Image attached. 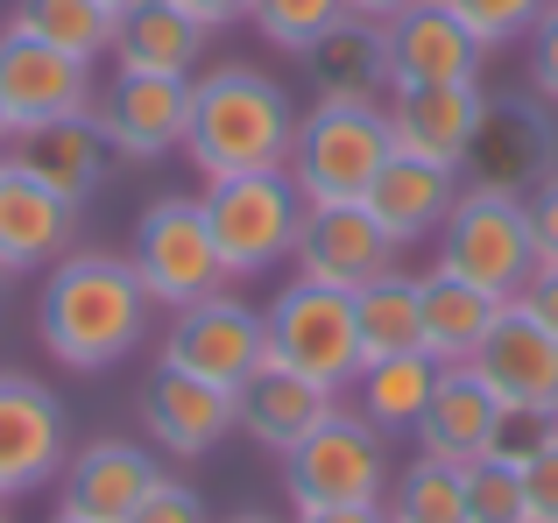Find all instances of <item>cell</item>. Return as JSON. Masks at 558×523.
<instances>
[{
	"label": "cell",
	"instance_id": "6da1fadb",
	"mask_svg": "<svg viewBox=\"0 0 558 523\" xmlns=\"http://www.w3.org/2000/svg\"><path fill=\"white\" fill-rule=\"evenodd\" d=\"M149 312L156 297L142 290L135 262L107 255V248H71L64 262L43 269V297H36V340L57 368L99 375L113 361H128L149 340Z\"/></svg>",
	"mask_w": 558,
	"mask_h": 523
},
{
	"label": "cell",
	"instance_id": "7a4b0ae2",
	"mask_svg": "<svg viewBox=\"0 0 558 523\" xmlns=\"http://www.w3.org/2000/svg\"><path fill=\"white\" fill-rule=\"evenodd\" d=\"M298 142V107L290 93L255 64H213L191 78V135L184 156L198 184L247 178V170H283Z\"/></svg>",
	"mask_w": 558,
	"mask_h": 523
},
{
	"label": "cell",
	"instance_id": "3957f363",
	"mask_svg": "<svg viewBox=\"0 0 558 523\" xmlns=\"http://www.w3.org/2000/svg\"><path fill=\"white\" fill-rule=\"evenodd\" d=\"M396 156L389 113L381 107H347V99H318L312 113H298V142H290V184L304 192V206H354L375 192L381 163Z\"/></svg>",
	"mask_w": 558,
	"mask_h": 523
},
{
	"label": "cell",
	"instance_id": "277c9868",
	"mask_svg": "<svg viewBox=\"0 0 558 523\" xmlns=\"http://www.w3.org/2000/svg\"><path fill=\"white\" fill-rule=\"evenodd\" d=\"M396 482V460H389V439L354 411L326 417L304 446L283 453V496H290V516H312V510H368V502L389 496Z\"/></svg>",
	"mask_w": 558,
	"mask_h": 523
},
{
	"label": "cell",
	"instance_id": "5b68a950",
	"mask_svg": "<svg viewBox=\"0 0 558 523\" xmlns=\"http://www.w3.org/2000/svg\"><path fill=\"white\" fill-rule=\"evenodd\" d=\"M432 248H438V269L446 276L488 290V297H509V304H517L537 276L531 206L509 198V192H481V184L460 192V206H452V220L432 234Z\"/></svg>",
	"mask_w": 558,
	"mask_h": 523
},
{
	"label": "cell",
	"instance_id": "8992f818",
	"mask_svg": "<svg viewBox=\"0 0 558 523\" xmlns=\"http://www.w3.org/2000/svg\"><path fill=\"white\" fill-rule=\"evenodd\" d=\"M205 227L219 241L227 276H269L276 262H290L304 227V192L290 184V170H247V178H219L198 192Z\"/></svg>",
	"mask_w": 558,
	"mask_h": 523
},
{
	"label": "cell",
	"instance_id": "52a82bcc",
	"mask_svg": "<svg viewBox=\"0 0 558 523\" xmlns=\"http://www.w3.org/2000/svg\"><path fill=\"white\" fill-rule=\"evenodd\" d=\"M128 262H135L142 290H149L163 312H184V304H198V297H213V290L233 283L227 262H219L213 227H205V206L184 198V192L142 206L135 241H128Z\"/></svg>",
	"mask_w": 558,
	"mask_h": 523
},
{
	"label": "cell",
	"instance_id": "ba28073f",
	"mask_svg": "<svg viewBox=\"0 0 558 523\" xmlns=\"http://www.w3.org/2000/svg\"><path fill=\"white\" fill-rule=\"evenodd\" d=\"M269 354L304 368V375H318V382H332V389H354V375H361L354 297L312 283V276H290L269 297Z\"/></svg>",
	"mask_w": 558,
	"mask_h": 523
},
{
	"label": "cell",
	"instance_id": "9c48e42d",
	"mask_svg": "<svg viewBox=\"0 0 558 523\" xmlns=\"http://www.w3.org/2000/svg\"><path fill=\"white\" fill-rule=\"evenodd\" d=\"M163 361H170V368L205 375V382H219V389H241L247 375L269 361V312H255L247 297L213 290V297L170 312Z\"/></svg>",
	"mask_w": 558,
	"mask_h": 523
},
{
	"label": "cell",
	"instance_id": "30bf717a",
	"mask_svg": "<svg viewBox=\"0 0 558 523\" xmlns=\"http://www.w3.org/2000/svg\"><path fill=\"white\" fill-rule=\"evenodd\" d=\"M558 170V127H551V107L531 93H509V99H488L474 127V149H466L460 178L481 184V192H509V198H531Z\"/></svg>",
	"mask_w": 558,
	"mask_h": 523
},
{
	"label": "cell",
	"instance_id": "8fae6325",
	"mask_svg": "<svg viewBox=\"0 0 558 523\" xmlns=\"http://www.w3.org/2000/svg\"><path fill=\"white\" fill-rule=\"evenodd\" d=\"M71 460V417L50 382L22 368H0V502L36 496Z\"/></svg>",
	"mask_w": 558,
	"mask_h": 523
},
{
	"label": "cell",
	"instance_id": "7c38bea8",
	"mask_svg": "<svg viewBox=\"0 0 558 523\" xmlns=\"http://www.w3.org/2000/svg\"><path fill=\"white\" fill-rule=\"evenodd\" d=\"M290 269L354 297V290H368L375 276L403 269V241H396L389 227L368 212V198H354V206H304Z\"/></svg>",
	"mask_w": 558,
	"mask_h": 523
},
{
	"label": "cell",
	"instance_id": "4fadbf2b",
	"mask_svg": "<svg viewBox=\"0 0 558 523\" xmlns=\"http://www.w3.org/2000/svg\"><path fill=\"white\" fill-rule=\"evenodd\" d=\"M93 121L121 163H163L191 135V78L156 71H113V85L93 99Z\"/></svg>",
	"mask_w": 558,
	"mask_h": 523
},
{
	"label": "cell",
	"instance_id": "5bb4252c",
	"mask_svg": "<svg viewBox=\"0 0 558 523\" xmlns=\"http://www.w3.org/2000/svg\"><path fill=\"white\" fill-rule=\"evenodd\" d=\"M340 403H347V389H332V382H318V375H304V368H290V361L269 354L241 389H233V431L283 460L290 446H304Z\"/></svg>",
	"mask_w": 558,
	"mask_h": 523
},
{
	"label": "cell",
	"instance_id": "9a60e30c",
	"mask_svg": "<svg viewBox=\"0 0 558 523\" xmlns=\"http://www.w3.org/2000/svg\"><path fill=\"white\" fill-rule=\"evenodd\" d=\"M142 431L170 460H205L213 446L233 439V389L156 361V375L142 382Z\"/></svg>",
	"mask_w": 558,
	"mask_h": 523
},
{
	"label": "cell",
	"instance_id": "2e32d148",
	"mask_svg": "<svg viewBox=\"0 0 558 523\" xmlns=\"http://www.w3.org/2000/svg\"><path fill=\"white\" fill-rule=\"evenodd\" d=\"M381 113H389V135H396L403 156H424V163H452V170H460L466 149H474L481 113H488V93H481V78L389 85Z\"/></svg>",
	"mask_w": 558,
	"mask_h": 523
},
{
	"label": "cell",
	"instance_id": "e0dca14e",
	"mask_svg": "<svg viewBox=\"0 0 558 523\" xmlns=\"http://www.w3.org/2000/svg\"><path fill=\"white\" fill-rule=\"evenodd\" d=\"M163 482L149 446L135 439H85L78 453L64 460L57 474V516H78V523H128L135 502Z\"/></svg>",
	"mask_w": 558,
	"mask_h": 523
},
{
	"label": "cell",
	"instance_id": "ac0fdd59",
	"mask_svg": "<svg viewBox=\"0 0 558 523\" xmlns=\"http://www.w3.org/2000/svg\"><path fill=\"white\" fill-rule=\"evenodd\" d=\"M0 99H8L14 127H43V121H71V113H93V64L50 50L36 36H14L0 28Z\"/></svg>",
	"mask_w": 558,
	"mask_h": 523
},
{
	"label": "cell",
	"instance_id": "d6986e66",
	"mask_svg": "<svg viewBox=\"0 0 558 523\" xmlns=\"http://www.w3.org/2000/svg\"><path fill=\"white\" fill-rule=\"evenodd\" d=\"M71 241H78V206L0 156V283L64 262Z\"/></svg>",
	"mask_w": 558,
	"mask_h": 523
},
{
	"label": "cell",
	"instance_id": "ffe728a7",
	"mask_svg": "<svg viewBox=\"0 0 558 523\" xmlns=\"http://www.w3.org/2000/svg\"><path fill=\"white\" fill-rule=\"evenodd\" d=\"M474 375L495 389L502 411L558 417V340H551V326H537V318L523 312V304H509V312L495 318L488 346L474 354Z\"/></svg>",
	"mask_w": 558,
	"mask_h": 523
},
{
	"label": "cell",
	"instance_id": "44dd1931",
	"mask_svg": "<svg viewBox=\"0 0 558 523\" xmlns=\"http://www.w3.org/2000/svg\"><path fill=\"white\" fill-rule=\"evenodd\" d=\"M495 425H502V403L481 382L474 368H438V389L417 417V453L446 460V467H474V460L495 453Z\"/></svg>",
	"mask_w": 558,
	"mask_h": 523
},
{
	"label": "cell",
	"instance_id": "7402d4cb",
	"mask_svg": "<svg viewBox=\"0 0 558 523\" xmlns=\"http://www.w3.org/2000/svg\"><path fill=\"white\" fill-rule=\"evenodd\" d=\"M389 64H396V85H446V78H481L488 50L446 0H417L389 22Z\"/></svg>",
	"mask_w": 558,
	"mask_h": 523
},
{
	"label": "cell",
	"instance_id": "603a6c76",
	"mask_svg": "<svg viewBox=\"0 0 558 523\" xmlns=\"http://www.w3.org/2000/svg\"><path fill=\"white\" fill-rule=\"evenodd\" d=\"M107 135H99L93 113H71V121H43V127H14L8 142V163H22L36 184H50L57 198L85 206L107 178Z\"/></svg>",
	"mask_w": 558,
	"mask_h": 523
},
{
	"label": "cell",
	"instance_id": "cb8c5ba5",
	"mask_svg": "<svg viewBox=\"0 0 558 523\" xmlns=\"http://www.w3.org/2000/svg\"><path fill=\"white\" fill-rule=\"evenodd\" d=\"M460 192H466V178L452 163H424V156H403V149H396L389 163H381L375 192H368V212L410 248V241H432L438 227L452 220Z\"/></svg>",
	"mask_w": 558,
	"mask_h": 523
},
{
	"label": "cell",
	"instance_id": "d4e9b609",
	"mask_svg": "<svg viewBox=\"0 0 558 523\" xmlns=\"http://www.w3.org/2000/svg\"><path fill=\"white\" fill-rule=\"evenodd\" d=\"M205 36L213 28L191 22L178 0H142L113 22V71H156V78H198Z\"/></svg>",
	"mask_w": 558,
	"mask_h": 523
},
{
	"label": "cell",
	"instance_id": "484cf974",
	"mask_svg": "<svg viewBox=\"0 0 558 523\" xmlns=\"http://www.w3.org/2000/svg\"><path fill=\"white\" fill-rule=\"evenodd\" d=\"M304 64H312L318 99L381 107V99H389V85H396V64H389V22H361V14H347V22L332 28V36L318 42Z\"/></svg>",
	"mask_w": 558,
	"mask_h": 523
},
{
	"label": "cell",
	"instance_id": "4316f807",
	"mask_svg": "<svg viewBox=\"0 0 558 523\" xmlns=\"http://www.w3.org/2000/svg\"><path fill=\"white\" fill-rule=\"evenodd\" d=\"M417 283H424V354H432L438 368H474V354L488 346V332H495V318L509 312V297H488V290L460 283V276H446L438 262Z\"/></svg>",
	"mask_w": 558,
	"mask_h": 523
},
{
	"label": "cell",
	"instance_id": "83f0119b",
	"mask_svg": "<svg viewBox=\"0 0 558 523\" xmlns=\"http://www.w3.org/2000/svg\"><path fill=\"white\" fill-rule=\"evenodd\" d=\"M438 389V361L424 354H389V361H368V368L354 375V411L368 417L381 439H410L424 417V403H432Z\"/></svg>",
	"mask_w": 558,
	"mask_h": 523
},
{
	"label": "cell",
	"instance_id": "f1b7e54d",
	"mask_svg": "<svg viewBox=\"0 0 558 523\" xmlns=\"http://www.w3.org/2000/svg\"><path fill=\"white\" fill-rule=\"evenodd\" d=\"M354 326H361V368L389 354H417L424 346V283L410 269L375 276L368 290H354Z\"/></svg>",
	"mask_w": 558,
	"mask_h": 523
},
{
	"label": "cell",
	"instance_id": "f546056e",
	"mask_svg": "<svg viewBox=\"0 0 558 523\" xmlns=\"http://www.w3.org/2000/svg\"><path fill=\"white\" fill-rule=\"evenodd\" d=\"M113 22H121V14H107L99 0H14L0 28L36 36V42H50V50L78 57V64H99V57L113 50Z\"/></svg>",
	"mask_w": 558,
	"mask_h": 523
},
{
	"label": "cell",
	"instance_id": "4dcf8cb0",
	"mask_svg": "<svg viewBox=\"0 0 558 523\" xmlns=\"http://www.w3.org/2000/svg\"><path fill=\"white\" fill-rule=\"evenodd\" d=\"M381 510H389V523H466V467L417 453L410 467H396Z\"/></svg>",
	"mask_w": 558,
	"mask_h": 523
},
{
	"label": "cell",
	"instance_id": "1f68e13d",
	"mask_svg": "<svg viewBox=\"0 0 558 523\" xmlns=\"http://www.w3.org/2000/svg\"><path fill=\"white\" fill-rule=\"evenodd\" d=\"M247 22L262 28V42L283 57H312L332 28L347 22V0H255Z\"/></svg>",
	"mask_w": 558,
	"mask_h": 523
},
{
	"label": "cell",
	"instance_id": "d6a6232c",
	"mask_svg": "<svg viewBox=\"0 0 558 523\" xmlns=\"http://www.w3.org/2000/svg\"><path fill=\"white\" fill-rule=\"evenodd\" d=\"M466 523H531V496H523V467L509 460H474L466 467Z\"/></svg>",
	"mask_w": 558,
	"mask_h": 523
},
{
	"label": "cell",
	"instance_id": "836d02e7",
	"mask_svg": "<svg viewBox=\"0 0 558 523\" xmlns=\"http://www.w3.org/2000/svg\"><path fill=\"white\" fill-rule=\"evenodd\" d=\"M446 8L460 14V22L474 28V42L495 57V50H509V42H523V36H531V28L545 22V8H551V0H446Z\"/></svg>",
	"mask_w": 558,
	"mask_h": 523
},
{
	"label": "cell",
	"instance_id": "e575fe53",
	"mask_svg": "<svg viewBox=\"0 0 558 523\" xmlns=\"http://www.w3.org/2000/svg\"><path fill=\"white\" fill-rule=\"evenodd\" d=\"M128 523H213V510H205V496L191 482H178V474H163V482L149 488V496L135 502V516Z\"/></svg>",
	"mask_w": 558,
	"mask_h": 523
},
{
	"label": "cell",
	"instance_id": "d590c367",
	"mask_svg": "<svg viewBox=\"0 0 558 523\" xmlns=\"http://www.w3.org/2000/svg\"><path fill=\"white\" fill-rule=\"evenodd\" d=\"M531 64H523V78H531V99H545L558 113V8H545V22L531 28Z\"/></svg>",
	"mask_w": 558,
	"mask_h": 523
},
{
	"label": "cell",
	"instance_id": "8d00e7d4",
	"mask_svg": "<svg viewBox=\"0 0 558 523\" xmlns=\"http://www.w3.org/2000/svg\"><path fill=\"white\" fill-rule=\"evenodd\" d=\"M523 496H531V523H558V425H551V439L523 460Z\"/></svg>",
	"mask_w": 558,
	"mask_h": 523
},
{
	"label": "cell",
	"instance_id": "74e56055",
	"mask_svg": "<svg viewBox=\"0 0 558 523\" xmlns=\"http://www.w3.org/2000/svg\"><path fill=\"white\" fill-rule=\"evenodd\" d=\"M551 425H558V417H545V411H502V425H495V460L523 467V460L551 439Z\"/></svg>",
	"mask_w": 558,
	"mask_h": 523
},
{
	"label": "cell",
	"instance_id": "f35d334b",
	"mask_svg": "<svg viewBox=\"0 0 558 523\" xmlns=\"http://www.w3.org/2000/svg\"><path fill=\"white\" fill-rule=\"evenodd\" d=\"M523 206H531V234H537V269H545V262H558V170L545 184H537L531 198H523Z\"/></svg>",
	"mask_w": 558,
	"mask_h": 523
},
{
	"label": "cell",
	"instance_id": "ab89813d",
	"mask_svg": "<svg viewBox=\"0 0 558 523\" xmlns=\"http://www.w3.org/2000/svg\"><path fill=\"white\" fill-rule=\"evenodd\" d=\"M517 304L537 318V326H551V340H558V262H545V269L531 276V290H523Z\"/></svg>",
	"mask_w": 558,
	"mask_h": 523
},
{
	"label": "cell",
	"instance_id": "60d3db41",
	"mask_svg": "<svg viewBox=\"0 0 558 523\" xmlns=\"http://www.w3.org/2000/svg\"><path fill=\"white\" fill-rule=\"evenodd\" d=\"M178 8L191 14V22H205V28H227V22H247L255 0H178Z\"/></svg>",
	"mask_w": 558,
	"mask_h": 523
},
{
	"label": "cell",
	"instance_id": "b9f144b4",
	"mask_svg": "<svg viewBox=\"0 0 558 523\" xmlns=\"http://www.w3.org/2000/svg\"><path fill=\"white\" fill-rule=\"evenodd\" d=\"M298 523H389V510H381V502H368V510H312Z\"/></svg>",
	"mask_w": 558,
	"mask_h": 523
},
{
	"label": "cell",
	"instance_id": "7bdbcfd3",
	"mask_svg": "<svg viewBox=\"0 0 558 523\" xmlns=\"http://www.w3.org/2000/svg\"><path fill=\"white\" fill-rule=\"evenodd\" d=\"M403 8H417V0H347V14H361V22H396Z\"/></svg>",
	"mask_w": 558,
	"mask_h": 523
},
{
	"label": "cell",
	"instance_id": "ee69618b",
	"mask_svg": "<svg viewBox=\"0 0 558 523\" xmlns=\"http://www.w3.org/2000/svg\"><path fill=\"white\" fill-rule=\"evenodd\" d=\"M8 142H14V113H8V99H0V156H8Z\"/></svg>",
	"mask_w": 558,
	"mask_h": 523
},
{
	"label": "cell",
	"instance_id": "f6af8a7d",
	"mask_svg": "<svg viewBox=\"0 0 558 523\" xmlns=\"http://www.w3.org/2000/svg\"><path fill=\"white\" fill-rule=\"evenodd\" d=\"M99 8H107V14H128V8H142V0H99Z\"/></svg>",
	"mask_w": 558,
	"mask_h": 523
},
{
	"label": "cell",
	"instance_id": "bcb514c9",
	"mask_svg": "<svg viewBox=\"0 0 558 523\" xmlns=\"http://www.w3.org/2000/svg\"><path fill=\"white\" fill-rule=\"evenodd\" d=\"M227 523H276V516H262V510H247V516H227Z\"/></svg>",
	"mask_w": 558,
	"mask_h": 523
},
{
	"label": "cell",
	"instance_id": "7dc6e473",
	"mask_svg": "<svg viewBox=\"0 0 558 523\" xmlns=\"http://www.w3.org/2000/svg\"><path fill=\"white\" fill-rule=\"evenodd\" d=\"M57 523H78V516H57Z\"/></svg>",
	"mask_w": 558,
	"mask_h": 523
},
{
	"label": "cell",
	"instance_id": "c3c4849f",
	"mask_svg": "<svg viewBox=\"0 0 558 523\" xmlns=\"http://www.w3.org/2000/svg\"><path fill=\"white\" fill-rule=\"evenodd\" d=\"M551 8H558V0H551Z\"/></svg>",
	"mask_w": 558,
	"mask_h": 523
},
{
	"label": "cell",
	"instance_id": "681fc988",
	"mask_svg": "<svg viewBox=\"0 0 558 523\" xmlns=\"http://www.w3.org/2000/svg\"><path fill=\"white\" fill-rule=\"evenodd\" d=\"M0 523H8V516H0Z\"/></svg>",
	"mask_w": 558,
	"mask_h": 523
}]
</instances>
